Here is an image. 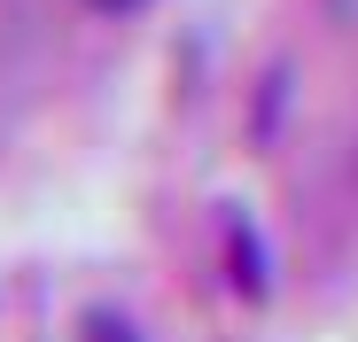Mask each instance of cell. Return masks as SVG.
Instances as JSON below:
<instances>
[{
    "label": "cell",
    "mask_w": 358,
    "mask_h": 342,
    "mask_svg": "<svg viewBox=\"0 0 358 342\" xmlns=\"http://www.w3.org/2000/svg\"><path fill=\"white\" fill-rule=\"evenodd\" d=\"M86 8H94V16H141L148 0H86Z\"/></svg>",
    "instance_id": "cell-1"
},
{
    "label": "cell",
    "mask_w": 358,
    "mask_h": 342,
    "mask_svg": "<svg viewBox=\"0 0 358 342\" xmlns=\"http://www.w3.org/2000/svg\"><path fill=\"white\" fill-rule=\"evenodd\" d=\"M335 16H350V24H358V0H335Z\"/></svg>",
    "instance_id": "cell-2"
}]
</instances>
